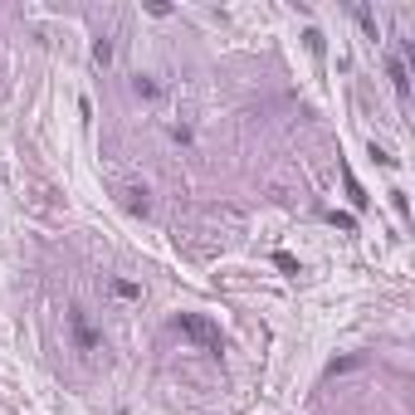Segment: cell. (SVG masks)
<instances>
[{"mask_svg":"<svg viewBox=\"0 0 415 415\" xmlns=\"http://www.w3.org/2000/svg\"><path fill=\"white\" fill-rule=\"evenodd\" d=\"M171 328H176L181 337H191L200 352H225V337H220V328H215L211 318H200V313H176V318H171Z\"/></svg>","mask_w":415,"mask_h":415,"instance_id":"obj_1","label":"cell"},{"mask_svg":"<svg viewBox=\"0 0 415 415\" xmlns=\"http://www.w3.org/2000/svg\"><path fill=\"white\" fill-rule=\"evenodd\" d=\"M69 328H74V342H78V352H88V357H93V352L103 347V332L88 323V313H78V308L69 313Z\"/></svg>","mask_w":415,"mask_h":415,"instance_id":"obj_2","label":"cell"},{"mask_svg":"<svg viewBox=\"0 0 415 415\" xmlns=\"http://www.w3.org/2000/svg\"><path fill=\"white\" fill-rule=\"evenodd\" d=\"M108 288H113V298H123V303H137V298H142V284H132V279H113Z\"/></svg>","mask_w":415,"mask_h":415,"instance_id":"obj_3","label":"cell"},{"mask_svg":"<svg viewBox=\"0 0 415 415\" xmlns=\"http://www.w3.org/2000/svg\"><path fill=\"white\" fill-rule=\"evenodd\" d=\"M386 74H391V83H396V93L405 98V93H410V78H405V64H401V59H391V64H386Z\"/></svg>","mask_w":415,"mask_h":415,"instance_id":"obj_4","label":"cell"},{"mask_svg":"<svg viewBox=\"0 0 415 415\" xmlns=\"http://www.w3.org/2000/svg\"><path fill=\"white\" fill-rule=\"evenodd\" d=\"M342 181H347V195H352V205H367V191L357 186V176H352L347 167H342Z\"/></svg>","mask_w":415,"mask_h":415,"instance_id":"obj_5","label":"cell"},{"mask_svg":"<svg viewBox=\"0 0 415 415\" xmlns=\"http://www.w3.org/2000/svg\"><path fill=\"white\" fill-rule=\"evenodd\" d=\"M123 205H127L132 215H147V191H127V200H123Z\"/></svg>","mask_w":415,"mask_h":415,"instance_id":"obj_6","label":"cell"},{"mask_svg":"<svg viewBox=\"0 0 415 415\" xmlns=\"http://www.w3.org/2000/svg\"><path fill=\"white\" fill-rule=\"evenodd\" d=\"M93 59H98V64H108V59H113V44H108V39H98V44H93Z\"/></svg>","mask_w":415,"mask_h":415,"instance_id":"obj_7","label":"cell"},{"mask_svg":"<svg viewBox=\"0 0 415 415\" xmlns=\"http://www.w3.org/2000/svg\"><path fill=\"white\" fill-rule=\"evenodd\" d=\"M132 88H137V98H157V83H151V78H137Z\"/></svg>","mask_w":415,"mask_h":415,"instance_id":"obj_8","label":"cell"},{"mask_svg":"<svg viewBox=\"0 0 415 415\" xmlns=\"http://www.w3.org/2000/svg\"><path fill=\"white\" fill-rule=\"evenodd\" d=\"M274 264H279V269H288V274H298V259H293V254H274Z\"/></svg>","mask_w":415,"mask_h":415,"instance_id":"obj_9","label":"cell"},{"mask_svg":"<svg viewBox=\"0 0 415 415\" xmlns=\"http://www.w3.org/2000/svg\"><path fill=\"white\" fill-rule=\"evenodd\" d=\"M372 157H376L381 167H396V157H391V151H386V147H376V142H372Z\"/></svg>","mask_w":415,"mask_h":415,"instance_id":"obj_10","label":"cell"}]
</instances>
